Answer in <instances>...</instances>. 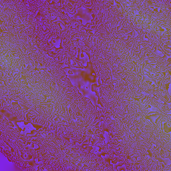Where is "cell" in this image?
<instances>
[{
    "mask_svg": "<svg viewBox=\"0 0 171 171\" xmlns=\"http://www.w3.org/2000/svg\"><path fill=\"white\" fill-rule=\"evenodd\" d=\"M64 71L66 72L67 76L70 79L74 86L79 90L80 92L84 97L88 98L91 100L92 104L98 109L101 106L98 104V97L97 93L92 90V86L97 85L100 87L101 86L98 84L99 78L97 76L96 73L93 69L92 64L88 62V68H77L74 67H68L64 68Z\"/></svg>",
    "mask_w": 171,
    "mask_h": 171,
    "instance_id": "cell-1",
    "label": "cell"
},
{
    "mask_svg": "<svg viewBox=\"0 0 171 171\" xmlns=\"http://www.w3.org/2000/svg\"><path fill=\"white\" fill-rule=\"evenodd\" d=\"M17 126H18L19 129L21 130V133L23 134H29L32 135V133L34 131L36 132L37 130H38L40 128H42L40 126H37L36 127L34 126V124H32V123H27L25 124L24 122H17Z\"/></svg>",
    "mask_w": 171,
    "mask_h": 171,
    "instance_id": "cell-2",
    "label": "cell"
},
{
    "mask_svg": "<svg viewBox=\"0 0 171 171\" xmlns=\"http://www.w3.org/2000/svg\"><path fill=\"white\" fill-rule=\"evenodd\" d=\"M104 140H105L106 143H107L108 142L109 138H110V136H109L108 132H106V131H105L104 132Z\"/></svg>",
    "mask_w": 171,
    "mask_h": 171,
    "instance_id": "cell-3",
    "label": "cell"
},
{
    "mask_svg": "<svg viewBox=\"0 0 171 171\" xmlns=\"http://www.w3.org/2000/svg\"><path fill=\"white\" fill-rule=\"evenodd\" d=\"M54 46L55 47H56V48H59V47H60V39L57 40L56 41L54 42Z\"/></svg>",
    "mask_w": 171,
    "mask_h": 171,
    "instance_id": "cell-4",
    "label": "cell"
}]
</instances>
